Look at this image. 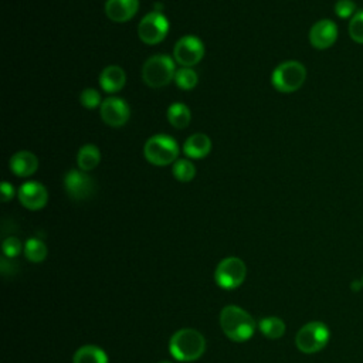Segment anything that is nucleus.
Segmentation results:
<instances>
[{
  "label": "nucleus",
  "mask_w": 363,
  "mask_h": 363,
  "mask_svg": "<svg viewBox=\"0 0 363 363\" xmlns=\"http://www.w3.org/2000/svg\"><path fill=\"white\" fill-rule=\"evenodd\" d=\"M220 325L224 335L233 342H245L255 332L252 316L240 306L228 305L220 313Z\"/></svg>",
  "instance_id": "f257e3e1"
},
{
  "label": "nucleus",
  "mask_w": 363,
  "mask_h": 363,
  "mask_svg": "<svg viewBox=\"0 0 363 363\" xmlns=\"http://www.w3.org/2000/svg\"><path fill=\"white\" fill-rule=\"evenodd\" d=\"M172 356L179 362L197 360L206 350L204 336L191 328L177 330L169 342Z\"/></svg>",
  "instance_id": "f03ea898"
},
{
  "label": "nucleus",
  "mask_w": 363,
  "mask_h": 363,
  "mask_svg": "<svg viewBox=\"0 0 363 363\" xmlns=\"http://www.w3.org/2000/svg\"><path fill=\"white\" fill-rule=\"evenodd\" d=\"M145 159L155 166H167L176 162L179 155V145L174 138L159 133L149 138L143 146Z\"/></svg>",
  "instance_id": "7ed1b4c3"
},
{
  "label": "nucleus",
  "mask_w": 363,
  "mask_h": 363,
  "mask_svg": "<svg viewBox=\"0 0 363 363\" xmlns=\"http://www.w3.org/2000/svg\"><path fill=\"white\" fill-rule=\"evenodd\" d=\"M174 61L164 54L152 55L146 60L142 68V78L150 88L166 86L172 79H174Z\"/></svg>",
  "instance_id": "20e7f679"
},
{
  "label": "nucleus",
  "mask_w": 363,
  "mask_h": 363,
  "mask_svg": "<svg viewBox=\"0 0 363 363\" xmlns=\"http://www.w3.org/2000/svg\"><path fill=\"white\" fill-rule=\"evenodd\" d=\"M306 79V68L299 61H284L272 72L271 82L279 92L289 94L298 91Z\"/></svg>",
  "instance_id": "39448f33"
},
{
  "label": "nucleus",
  "mask_w": 363,
  "mask_h": 363,
  "mask_svg": "<svg viewBox=\"0 0 363 363\" xmlns=\"http://www.w3.org/2000/svg\"><path fill=\"white\" fill-rule=\"evenodd\" d=\"M329 337V328L323 322H309L298 330L295 343L301 352L311 354L322 350L326 346Z\"/></svg>",
  "instance_id": "423d86ee"
},
{
  "label": "nucleus",
  "mask_w": 363,
  "mask_h": 363,
  "mask_svg": "<svg viewBox=\"0 0 363 363\" xmlns=\"http://www.w3.org/2000/svg\"><path fill=\"white\" fill-rule=\"evenodd\" d=\"M247 275V267L237 257H227L218 262L214 271V279L224 289L238 288Z\"/></svg>",
  "instance_id": "0eeeda50"
},
{
  "label": "nucleus",
  "mask_w": 363,
  "mask_h": 363,
  "mask_svg": "<svg viewBox=\"0 0 363 363\" xmlns=\"http://www.w3.org/2000/svg\"><path fill=\"white\" fill-rule=\"evenodd\" d=\"M169 31V21L160 11H152L146 14L139 26H138V35L139 38L149 45L157 44L167 35Z\"/></svg>",
  "instance_id": "6e6552de"
},
{
  "label": "nucleus",
  "mask_w": 363,
  "mask_h": 363,
  "mask_svg": "<svg viewBox=\"0 0 363 363\" xmlns=\"http://www.w3.org/2000/svg\"><path fill=\"white\" fill-rule=\"evenodd\" d=\"M173 55L180 65L193 67L204 57V44L196 35H184L176 43Z\"/></svg>",
  "instance_id": "1a4fd4ad"
},
{
  "label": "nucleus",
  "mask_w": 363,
  "mask_h": 363,
  "mask_svg": "<svg viewBox=\"0 0 363 363\" xmlns=\"http://www.w3.org/2000/svg\"><path fill=\"white\" fill-rule=\"evenodd\" d=\"M64 187L74 200H86L94 196L96 183L84 170H69L64 177Z\"/></svg>",
  "instance_id": "9d476101"
},
{
  "label": "nucleus",
  "mask_w": 363,
  "mask_h": 363,
  "mask_svg": "<svg viewBox=\"0 0 363 363\" xmlns=\"http://www.w3.org/2000/svg\"><path fill=\"white\" fill-rule=\"evenodd\" d=\"M99 112H101L102 121L106 125L113 128H119L125 125L130 116L128 104L123 99L115 98V96H109L104 99L99 106Z\"/></svg>",
  "instance_id": "9b49d317"
},
{
  "label": "nucleus",
  "mask_w": 363,
  "mask_h": 363,
  "mask_svg": "<svg viewBox=\"0 0 363 363\" xmlns=\"http://www.w3.org/2000/svg\"><path fill=\"white\" fill-rule=\"evenodd\" d=\"M337 40V26L329 18L316 21L309 30V43L316 50H326Z\"/></svg>",
  "instance_id": "f8f14e48"
},
{
  "label": "nucleus",
  "mask_w": 363,
  "mask_h": 363,
  "mask_svg": "<svg viewBox=\"0 0 363 363\" xmlns=\"http://www.w3.org/2000/svg\"><path fill=\"white\" fill-rule=\"evenodd\" d=\"M18 200L28 210H40L47 204V189L38 182H26L18 189Z\"/></svg>",
  "instance_id": "ddd939ff"
},
{
  "label": "nucleus",
  "mask_w": 363,
  "mask_h": 363,
  "mask_svg": "<svg viewBox=\"0 0 363 363\" xmlns=\"http://www.w3.org/2000/svg\"><path fill=\"white\" fill-rule=\"evenodd\" d=\"M139 7V0H106L105 13L109 20L125 23L130 20Z\"/></svg>",
  "instance_id": "4468645a"
},
{
  "label": "nucleus",
  "mask_w": 363,
  "mask_h": 363,
  "mask_svg": "<svg viewBox=\"0 0 363 363\" xmlns=\"http://www.w3.org/2000/svg\"><path fill=\"white\" fill-rule=\"evenodd\" d=\"M38 167V159L28 150H20L10 159V169L18 177L31 176Z\"/></svg>",
  "instance_id": "2eb2a0df"
},
{
  "label": "nucleus",
  "mask_w": 363,
  "mask_h": 363,
  "mask_svg": "<svg viewBox=\"0 0 363 363\" xmlns=\"http://www.w3.org/2000/svg\"><path fill=\"white\" fill-rule=\"evenodd\" d=\"M126 74L118 65H109L102 69L99 75V85L108 94H113L121 91L125 86Z\"/></svg>",
  "instance_id": "dca6fc26"
},
{
  "label": "nucleus",
  "mask_w": 363,
  "mask_h": 363,
  "mask_svg": "<svg viewBox=\"0 0 363 363\" xmlns=\"http://www.w3.org/2000/svg\"><path fill=\"white\" fill-rule=\"evenodd\" d=\"M211 150V140L204 133H193L183 145V152L190 159L206 157Z\"/></svg>",
  "instance_id": "f3484780"
},
{
  "label": "nucleus",
  "mask_w": 363,
  "mask_h": 363,
  "mask_svg": "<svg viewBox=\"0 0 363 363\" xmlns=\"http://www.w3.org/2000/svg\"><path fill=\"white\" fill-rule=\"evenodd\" d=\"M72 362L74 363H108V356L104 349L94 345H85L75 352Z\"/></svg>",
  "instance_id": "a211bd4d"
},
{
  "label": "nucleus",
  "mask_w": 363,
  "mask_h": 363,
  "mask_svg": "<svg viewBox=\"0 0 363 363\" xmlns=\"http://www.w3.org/2000/svg\"><path fill=\"white\" fill-rule=\"evenodd\" d=\"M99 160H101V152L95 145H85L78 150L77 163L79 170L89 172L99 164Z\"/></svg>",
  "instance_id": "6ab92c4d"
},
{
  "label": "nucleus",
  "mask_w": 363,
  "mask_h": 363,
  "mask_svg": "<svg viewBox=\"0 0 363 363\" xmlns=\"http://www.w3.org/2000/svg\"><path fill=\"white\" fill-rule=\"evenodd\" d=\"M190 109L182 102H174L167 108V121L176 129H184L190 123Z\"/></svg>",
  "instance_id": "aec40b11"
},
{
  "label": "nucleus",
  "mask_w": 363,
  "mask_h": 363,
  "mask_svg": "<svg viewBox=\"0 0 363 363\" xmlns=\"http://www.w3.org/2000/svg\"><path fill=\"white\" fill-rule=\"evenodd\" d=\"M259 330L268 339H278L285 333V323L277 316H267L259 320Z\"/></svg>",
  "instance_id": "412c9836"
},
{
  "label": "nucleus",
  "mask_w": 363,
  "mask_h": 363,
  "mask_svg": "<svg viewBox=\"0 0 363 363\" xmlns=\"http://www.w3.org/2000/svg\"><path fill=\"white\" fill-rule=\"evenodd\" d=\"M24 255L31 262H41L47 257V247L38 238H28L24 244Z\"/></svg>",
  "instance_id": "4be33fe9"
},
{
  "label": "nucleus",
  "mask_w": 363,
  "mask_h": 363,
  "mask_svg": "<svg viewBox=\"0 0 363 363\" xmlns=\"http://www.w3.org/2000/svg\"><path fill=\"white\" fill-rule=\"evenodd\" d=\"M172 172L179 182H190L196 176V167L187 159H177L172 167Z\"/></svg>",
  "instance_id": "5701e85b"
},
{
  "label": "nucleus",
  "mask_w": 363,
  "mask_h": 363,
  "mask_svg": "<svg viewBox=\"0 0 363 363\" xmlns=\"http://www.w3.org/2000/svg\"><path fill=\"white\" fill-rule=\"evenodd\" d=\"M174 82L180 89H191L197 85L199 78L194 69H191L190 67H183L179 71H176L174 75Z\"/></svg>",
  "instance_id": "b1692460"
},
{
  "label": "nucleus",
  "mask_w": 363,
  "mask_h": 363,
  "mask_svg": "<svg viewBox=\"0 0 363 363\" xmlns=\"http://www.w3.org/2000/svg\"><path fill=\"white\" fill-rule=\"evenodd\" d=\"M349 35L354 43L363 44V10H357V13L350 18Z\"/></svg>",
  "instance_id": "393cba45"
},
{
  "label": "nucleus",
  "mask_w": 363,
  "mask_h": 363,
  "mask_svg": "<svg viewBox=\"0 0 363 363\" xmlns=\"http://www.w3.org/2000/svg\"><path fill=\"white\" fill-rule=\"evenodd\" d=\"M333 10L339 18H352L357 13V6L353 0H337Z\"/></svg>",
  "instance_id": "a878e982"
},
{
  "label": "nucleus",
  "mask_w": 363,
  "mask_h": 363,
  "mask_svg": "<svg viewBox=\"0 0 363 363\" xmlns=\"http://www.w3.org/2000/svg\"><path fill=\"white\" fill-rule=\"evenodd\" d=\"M79 101L82 104V106H85L86 109H94L96 106H101V95L96 89L94 88H86L81 92L79 95Z\"/></svg>",
  "instance_id": "bb28decb"
},
{
  "label": "nucleus",
  "mask_w": 363,
  "mask_h": 363,
  "mask_svg": "<svg viewBox=\"0 0 363 363\" xmlns=\"http://www.w3.org/2000/svg\"><path fill=\"white\" fill-rule=\"evenodd\" d=\"M21 248H23L21 241L17 237H7L3 241V252L9 258H13V257L18 255L21 252Z\"/></svg>",
  "instance_id": "cd10ccee"
},
{
  "label": "nucleus",
  "mask_w": 363,
  "mask_h": 363,
  "mask_svg": "<svg viewBox=\"0 0 363 363\" xmlns=\"http://www.w3.org/2000/svg\"><path fill=\"white\" fill-rule=\"evenodd\" d=\"M0 191H1V200L3 201H9L10 199H13L14 190H13V186L10 183L3 182L1 186H0Z\"/></svg>",
  "instance_id": "c85d7f7f"
},
{
  "label": "nucleus",
  "mask_w": 363,
  "mask_h": 363,
  "mask_svg": "<svg viewBox=\"0 0 363 363\" xmlns=\"http://www.w3.org/2000/svg\"><path fill=\"white\" fill-rule=\"evenodd\" d=\"M159 363H170V362H167V360H163V362H159Z\"/></svg>",
  "instance_id": "c756f323"
}]
</instances>
